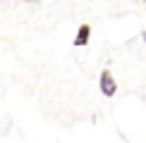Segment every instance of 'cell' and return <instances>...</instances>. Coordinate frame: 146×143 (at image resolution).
Listing matches in <instances>:
<instances>
[{
	"label": "cell",
	"instance_id": "cell-1",
	"mask_svg": "<svg viewBox=\"0 0 146 143\" xmlns=\"http://www.w3.org/2000/svg\"><path fill=\"white\" fill-rule=\"evenodd\" d=\"M98 88H101V93L106 95V98H113V95L117 93V81H115V76L110 74V69H103V72H101Z\"/></svg>",
	"mask_w": 146,
	"mask_h": 143
},
{
	"label": "cell",
	"instance_id": "cell-2",
	"mask_svg": "<svg viewBox=\"0 0 146 143\" xmlns=\"http://www.w3.org/2000/svg\"><path fill=\"white\" fill-rule=\"evenodd\" d=\"M89 41H91V24H82V26L77 29L72 43H74L77 48H84V45H89Z\"/></svg>",
	"mask_w": 146,
	"mask_h": 143
}]
</instances>
